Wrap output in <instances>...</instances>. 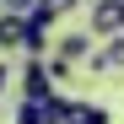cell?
I'll use <instances>...</instances> for the list:
<instances>
[{
  "mask_svg": "<svg viewBox=\"0 0 124 124\" xmlns=\"http://www.w3.org/2000/svg\"><path fill=\"white\" fill-rule=\"evenodd\" d=\"M59 92V81L49 76V59H27L22 65V102H49Z\"/></svg>",
  "mask_w": 124,
  "mask_h": 124,
  "instance_id": "6da1fadb",
  "label": "cell"
},
{
  "mask_svg": "<svg viewBox=\"0 0 124 124\" xmlns=\"http://www.w3.org/2000/svg\"><path fill=\"white\" fill-rule=\"evenodd\" d=\"M86 32H92V38H113V32H124V0H92Z\"/></svg>",
  "mask_w": 124,
  "mask_h": 124,
  "instance_id": "7a4b0ae2",
  "label": "cell"
},
{
  "mask_svg": "<svg viewBox=\"0 0 124 124\" xmlns=\"http://www.w3.org/2000/svg\"><path fill=\"white\" fill-rule=\"evenodd\" d=\"M65 102L70 97H49V102H16V124H65Z\"/></svg>",
  "mask_w": 124,
  "mask_h": 124,
  "instance_id": "3957f363",
  "label": "cell"
},
{
  "mask_svg": "<svg viewBox=\"0 0 124 124\" xmlns=\"http://www.w3.org/2000/svg\"><path fill=\"white\" fill-rule=\"evenodd\" d=\"M97 49H92V32H59L54 43V59H65V65H86Z\"/></svg>",
  "mask_w": 124,
  "mask_h": 124,
  "instance_id": "277c9868",
  "label": "cell"
},
{
  "mask_svg": "<svg viewBox=\"0 0 124 124\" xmlns=\"http://www.w3.org/2000/svg\"><path fill=\"white\" fill-rule=\"evenodd\" d=\"M86 70H97V76H113V70H124V32L102 38V49L86 59Z\"/></svg>",
  "mask_w": 124,
  "mask_h": 124,
  "instance_id": "5b68a950",
  "label": "cell"
},
{
  "mask_svg": "<svg viewBox=\"0 0 124 124\" xmlns=\"http://www.w3.org/2000/svg\"><path fill=\"white\" fill-rule=\"evenodd\" d=\"M65 124H108V108H97V102H65Z\"/></svg>",
  "mask_w": 124,
  "mask_h": 124,
  "instance_id": "8992f818",
  "label": "cell"
},
{
  "mask_svg": "<svg viewBox=\"0 0 124 124\" xmlns=\"http://www.w3.org/2000/svg\"><path fill=\"white\" fill-rule=\"evenodd\" d=\"M27 43V16H0V49H22Z\"/></svg>",
  "mask_w": 124,
  "mask_h": 124,
  "instance_id": "52a82bcc",
  "label": "cell"
},
{
  "mask_svg": "<svg viewBox=\"0 0 124 124\" xmlns=\"http://www.w3.org/2000/svg\"><path fill=\"white\" fill-rule=\"evenodd\" d=\"M76 6H81V0H38V11H49L54 22H59V16H70Z\"/></svg>",
  "mask_w": 124,
  "mask_h": 124,
  "instance_id": "ba28073f",
  "label": "cell"
},
{
  "mask_svg": "<svg viewBox=\"0 0 124 124\" xmlns=\"http://www.w3.org/2000/svg\"><path fill=\"white\" fill-rule=\"evenodd\" d=\"M0 11H6V16H32L38 0H0Z\"/></svg>",
  "mask_w": 124,
  "mask_h": 124,
  "instance_id": "9c48e42d",
  "label": "cell"
},
{
  "mask_svg": "<svg viewBox=\"0 0 124 124\" xmlns=\"http://www.w3.org/2000/svg\"><path fill=\"white\" fill-rule=\"evenodd\" d=\"M70 70H76V65H65V59L49 54V76H54V81H70Z\"/></svg>",
  "mask_w": 124,
  "mask_h": 124,
  "instance_id": "30bf717a",
  "label": "cell"
},
{
  "mask_svg": "<svg viewBox=\"0 0 124 124\" xmlns=\"http://www.w3.org/2000/svg\"><path fill=\"white\" fill-rule=\"evenodd\" d=\"M11 86V70H6V59H0V92H6Z\"/></svg>",
  "mask_w": 124,
  "mask_h": 124,
  "instance_id": "8fae6325",
  "label": "cell"
}]
</instances>
